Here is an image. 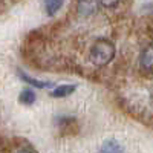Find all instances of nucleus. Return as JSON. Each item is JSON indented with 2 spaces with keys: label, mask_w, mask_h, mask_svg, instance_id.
Listing matches in <instances>:
<instances>
[{
  "label": "nucleus",
  "mask_w": 153,
  "mask_h": 153,
  "mask_svg": "<svg viewBox=\"0 0 153 153\" xmlns=\"http://www.w3.org/2000/svg\"><path fill=\"white\" fill-rule=\"evenodd\" d=\"M20 75V78L22 80H25V81H28L29 84H32V86H35V87H38V89H45V87H51L52 86V83H48V81H45V83H42V81H38V80H34V78H31V76H28L26 74H19Z\"/></svg>",
  "instance_id": "7"
},
{
  "label": "nucleus",
  "mask_w": 153,
  "mask_h": 153,
  "mask_svg": "<svg viewBox=\"0 0 153 153\" xmlns=\"http://www.w3.org/2000/svg\"><path fill=\"white\" fill-rule=\"evenodd\" d=\"M100 0H80L78 3V11L81 16H89V14H94L97 11Z\"/></svg>",
  "instance_id": "3"
},
{
  "label": "nucleus",
  "mask_w": 153,
  "mask_h": 153,
  "mask_svg": "<svg viewBox=\"0 0 153 153\" xmlns=\"http://www.w3.org/2000/svg\"><path fill=\"white\" fill-rule=\"evenodd\" d=\"M75 86H72V84H61V86H58V87H55L52 92H51V95H52L54 98H63V97H68V95H71L74 91H75Z\"/></svg>",
  "instance_id": "4"
},
{
  "label": "nucleus",
  "mask_w": 153,
  "mask_h": 153,
  "mask_svg": "<svg viewBox=\"0 0 153 153\" xmlns=\"http://www.w3.org/2000/svg\"><path fill=\"white\" fill-rule=\"evenodd\" d=\"M100 3L104 8H113V6H117L120 3V0H100Z\"/></svg>",
  "instance_id": "9"
},
{
  "label": "nucleus",
  "mask_w": 153,
  "mask_h": 153,
  "mask_svg": "<svg viewBox=\"0 0 153 153\" xmlns=\"http://www.w3.org/2000/svg\"><path fill=\"white\" fill-rule=\"evenodd\" d=\"M113 57H115V46L112 42L106 40V38H98L91 48V52H89V58L95 66L109 65L113 60Z\"/></svg>",
  "instance_id": "1"
},
{
  "label": "nucleus",
  "mask_w": 153,
  "mask_h": 153,
  "mask_svg": "<svg viewBox=\"0 0 153 153\" xmlns=\"http://www.w3.org/2000/svg\"><path fill=\"white\" fill-rule=\"evenodd\" d=\"M19 101L23 103L25 106H31V104L35 103V94L31 91V89H23V91L20 92Z\"/></svg>",
  "instance_id": "6"
},
{
  "label": "nucleus",
  "mask_w": 153,
  "mask_h": 153,
  "mask_svg": "<svg viewBox=\"0 0 153 153\" xmlns=\"http://www.w3.org/2000/svg\"><path fill=\"white\" fill-rule=\"evenodd\" d=\"M121 150H123V147L118 146L117 141H106V144L101 149V152H121Z\"/></svg>",
  "instance_id": "8"
},
{
  "label": "nucleus",
  "mask_w": 153,
  "mask_h": 153,
  "mask_svg": "<svg viewBox=\"0 0 153 153\" xmlns=\"http://www.w3.org/2000/svg\"><path fill=\"white\" fill-rule=\"evenodd\" d=\"M139 66L143 71L152 72L153 71V43L146 46L139 55Z\"/></svg>",
  "instance_id": "2"
},
{
  "label": "nucleus",
  "mask_w": 153,
  "mask_h": 153,
  "mask_svg": "<svg viewBox=\"0 0 153 153\" xmlns=\"http://www.w3.org/2000/svg\"><path fill=\"white\" fill-rule=\"evenodd\" d=\"M61 6H63V0H45V9L49 17L55 16Z\"/></svg>",
  "instance_id": "5"
}]
</instances>
